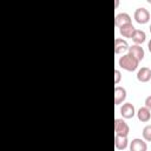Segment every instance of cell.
<instances>
[{
	"label": "cell",
	"instance_id": "14",
	"mask_svg": "<svg viewBox=\"0 0 151 151\" xmlns=\"http://www.w3.org/2000/svg\"><path fill=\"white\" fill-rule=\"evenodd\" d=\"M134 31H136V28H134V26L132 25V22H131V24L123 25V26L119 27V32H120V34H122L124 38H131Z\"/></svg>",
	"mask_w": 151,
	"mask_h": 151
},
{
	"label": "cell",
	"instance_id": "7",
	"mask_svg": "<svg viewBox=\"0 0 151 151\" xmlns=\"http://www.w3.org/2000/svg\"><path fill=\"white\" fill-rule=\"evenodd\" d=\"M127 53L131 54L132 57H134L138 61H142L144 59V55H145L144 50H143V47L140 45H132V46H130Z\"/></svg>",
	"mask_w": 151,
	"mask_h": 151
},
{
	"label": "cell",
	"instance_id": "8",
	"mask_svg": "<svg viewBox=\"0 0 151 151\" xmlns=\"http://www.w3.org/2000/svg\"><path fill=\"white\" fill-rule=\"evenodd\" d=\"M126 99V90L123 86L114 87V105L122 104Z\"/></svg>",
	"mask_w": 151,
	"mask_h": 151
},
{
	"label": "cell",
	"instance_id": "11",
	"mask_svg": "<svg viewBox=\"0 0 151 151\" xmlns=\"http://www.w3.org/2000/svg\"><path fill=\"white\" fill-rule=\"evenodd\" d=\"M137 117H138V120L142 122V123H147L150 119H151V111L146 107V106H142L138 111H137Z\"/></svg>",
	"mask_w": 151,
	"mask_h": 151
},
{
	"label": "cell",
	"instance_id": "20",
	"mask_svg": "<svg viewBox=\"0 0 151 151\" xmlns=\"http://www.w3.org/2000/svg\"><path fill=\"white\" fill-rule=\"evenodd\" d=\"M147 2H149V4H150V5H151V0H147Z\"/></svg>",
	"mask_w": 151,
	"mask_h": 151
},
{
	"label": "cell",
	"instance_id": "1",
	"mask_svg": "<svg viewBox=\"0 0 151 151\" xmlns=\"http://www.w3.org/2000/svg\"><path fill=\"white\" fill-rule=\"evenodd\" d=\"M118 65H119V67H122V68L125 70V71L133 72V71L137 70V67H138V65H139V61H138L134 57H132L131 54L125 53V54H123V55L119 58Z\"/></svg>",
	"mask_w": 151,
	"mask_h": 151
},
{
	"label": "cell",
	"instance_id": "5",
	"mask_svg": "<svg viewBox=\"0 0 151 151\" xmlns=\"http://www.w3.org/2000/svg\"><path fill=\"white\" fill-rule=\"evenodd\" d=\"M129 44L125 39L116 38L114 39V53L116 54H124L126 51H129Z\"/></svg>",
	"mask_w": 151,
	"mask_h": 151
},
{
	"label": "cell",
	"instance_id": "9",
	"mask_svg": "<svg viewBox=\"0 0 151 151\" xmlns=\"http://www.w3.org/2000/svg\"><path fill=\"white\" fill-rule=\"evenodd\" d=\"M137 79L140 83H147L151 80V68L144 66L137 72Z\"/></svg>",
	"mask_w": 151,
	"mask_h": 151
},
{
	"label": "cell",
	"instance_id": "17",
	"mask_svg": "<svg viewBox=\"0 0 151 151\" xmlns=\"http://www.w3.org/2000/svg\"><path fill=\"white\" fill-rule=\"evenodd\" d=\"M145 106L151 111V96L146 97V99H145Z\"/></svg>",
	"mask_w": 151,
	"mask_h": 151
},
{
	"label": "cell",
	"instance_id": "12",
	"mask_svg": "<svg viewBox=\"0 0 151 151\" xmlns=\"http://www.w3.org/2000/svg\"><path fill=\"white\" fill-rule=\"evenodd\" d=\"M132 41L134 42V45H142L145 40H146V33L142 29H136L131 37Z\"/></svg>",
	"mask_w": 151,
	"mask_h": 151
},
{
	"label": "cell",
	"instance_id": "6",
	"mask_svg": "<svg viewBox=\"0 0 151 151\" xmlns=\"http://www.w3.org/2000/svg\"><path fill=\"white\" fill-rule=\"evenodd\" d=\"M147 144L144 139L134 138L130 142V151H146Z\"/></svg>",
	"mask_w": 151,
	"mask_h": 151
},
{
	"label": "cell",
	"instance_id": "15",
	"mask_svg": "<svg viewBox=\"0 0 151 151\" xmlns=\"http://www.w3.org/2000/svg\"><path fill=\"white\" fill-rule=\"evenodd\" d=\"M142 134H143V138L145 142H151V125L144 126Z\"/></svg>",
	"mask_w": 151,
	"mask_h": 151
},
{
	"label": "cell",
	"instance_id": "3",
	"mask_svg": "<svg viewBox=\"0 0 151 151\" xmlns=\"http://www.w3.org/2000/svg\"><path fill=\"white\" fill-rule=\"evenodd\" d=\"M114 132H116V134L127 137V134L130 132V126L127 125V123L124 119L117 118V119H114Z\"/></svg>",
	"mask_w": 151,
	"mask_h": 151
},
{
	"label": "cell",
	"instance_id": "4",
	"mask_svg": "<svg viewBox=\"0 0 151 151\" xmlns=\"http://www.w3.org/2000/svg\"><path fill=\"white\" fill-rule=\"evenodd\" d=\"M120 114L124 119H131L134 117L136 114V110H134V106L133 104L131 103H124L120 107Z\"/></svg>",
	"mask_w": 151,
	"mask_h": 151
},
{
	"label": "cell",
	"instance_id": "19",
	"mask_svg": "<svg viewBox=\"0 0 151 151\" xmlns=\"http://www.w3.org/2000/svg\"><path fill=\"white\" fill-rule=\"evenodd\" d=\"M149 31H150V33H151V25H150V27H149Z\"/></svg>",
	"mask_w": 151,
	"mask_h": 151
},
{
	"label": "cell",
	"instance_id": "13",
	"mask_svg": "<svg viewBox=\"0 0 151 151\" xmlns=\"http://www.w3.org/2000/svg\"><path fill=\"white\" fill-rule=\"evenodd\" d=\"M129 145V140H127V137H124V136H119V134H116L114 136V146L116 149L118 150H125Z\"/></svg>",
	"mask_w": 151,
	"mask_h": 151
},
{
	"label": "cell",
	"instance_id": "16",
	"mask_svg": "<svg viewBox=\"0 0 151 151\" xmlns=\"http://www.w3.org/2000/svg\"><path fill=\"white\" fill-rule=\"evenodd\" d=\"M120 79H122V73H120V71H119V70H114V84L118 85L119 81H120Z\"/></svg>",
	"mask_w": 151,
	"mask_h": 151
},
{
	"label": "cell",
	"instance_id": "10",
	"mask_svg": "<svg viewBox=\"0 0 151 151\" xmlns=\"http://www.w3.org/2000/svg\"><path fill=\"white\" fill-rule=\"evenodd\" d=\"M126 24H131V17L127 14V13H125V12H123V13H118L116 17H114V25L119 28L120 26H123V25H126Z\"/></svg>",
	"mask_w": 151,
	"mask_h": 151
},
{
	"label": "cell",
	"instance_id": "2",
	"mask_svg": "<svg viewBox=\"0 0 151 151\" xmlns=\"http://www.w3.org/2000/svg\"><path fill=\"white\" fill-rule=\"evenodd\" d=\"M133 18H134V20H136L138 24L144 25V24L149 22V20H150V12H149L145 7H138V8L134 11Z\"/></svg>",
	"mask_w": 151,
	"mask_h": 151
},
{
	"label": "cell",
	"instance_id": "18",
	"mask_svg": "<svg viewBox=\"0 0 151 151\" xmlns=\"http://www.w3.org/2000/svg\"><path fill=\"white\" fill-rule=\"evenodd\" d=\"M147 48H149V51H150V53H151V39H150L149 42H147Z\"/></svg>",
	"mask_w": 151,
	"mask_h": 151
}]
</instances>
